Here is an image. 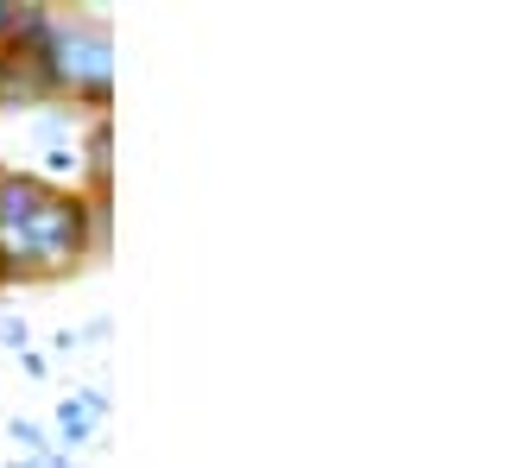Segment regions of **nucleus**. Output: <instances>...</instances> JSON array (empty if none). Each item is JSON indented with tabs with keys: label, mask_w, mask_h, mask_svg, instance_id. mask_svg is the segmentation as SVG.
<instances>
[{
	"label": "nucleus",
	"mask_w": 512,
	"mask_h": 468,
	"mask_svg": "<svg viewBox=\"0 0 512 468\" xmlns=\"http://www.w3.org/2000/svg\"><path fill=\"white\" fill-rule=\"evenodd\" d=\"M7 437H13V443H26V450H38V443H45V431H38V424H26V418H13V424H7Z\"/></svg>",
	"instance_id": "5"
},
{
	"label": "nucleus",
	"mask_w": 512,
	"mask_h": 468,
	"mask_svg": "<svg viewBox=\"0 0 512 468\" xmlns=\"http://www.w3.org/2000/svg\"><path fill=\"white\" fill-rule=\"evenodd\" d=\"M45 76H51L57 102L108 114V102H114V38H108V19H95V13H57L51 7Z\"/></svg>",
	"instance_id": "2"
},
{
	"label": "nucleus",
	"mask_w": 512,
	"mask_h": 468,
	"mask_svg": "<svg viewBox=\"0 0 512 468\" xmlns=\"http://www.w3.org/2000/svg\"><path fill=\"white\" fill-rule=\"evenodd\" d=\"M0 342H7V348H26V323L7 317V323H0Z\"/></svg>",
	"instance_id": "6"
},
{
	"label": "nucleus",
	"mask_w": 512,
	"mask_h": 468,
	"mask_svg": "<svg viewBox=\"0 0 512 468\" xmlns=\"http://www.w3.org/2000/svg\"><path fill=\"white\" fill-rule=\"evenodd\" d=\"M19 108H57L45 76V45L0 38V114H19Z\"/></svg>",
	"instance_id": "3"
},
{
	"label": "nucleus",
	"mask_w": 512,
	"mask_h": 468,
	"mask_svg": "<svg viewBox=\"0 0 512 468\" xmlns=\"http://www.w3.org/2000/svg\"><path fill=\"white\" fill-rule=\"evenodd\" d=\"M57 431H64V437L76 443V437L89 431V412H83V405H64V412H57Z\"/></svg>",
	"instance_id": "4"
},
{
	"label": "nucleus",
	"mask_w": 512,
	"mask_h": 468,
	"mask_svg": "<svg viewBox=\"0 0 512 468\" xmlns=\"http://www.w3.org/2000/svg\"><path fill=\"white\" fill-rule=\"evenodd\" d=\"M102 253L108 203H95L83 184L7 165V178H0V291L70 279Z\"/></svg>",
	"instance_id": "1"
},
{
	"label": "nucleus",
	"mask_w": 512,
	"mask_h": 468,
	"mask_svg": "<svg viewBox=\"0 0 512 468\" xmlns=\"http://www.w3.org/2000/svg\"><path fill=\"white\" fill-rule=\"evenodd\" d=\"M0 178H7V165H0Z\"/></svg>",
	"instance_id": "7"
}]
</instances>
